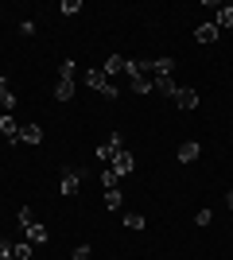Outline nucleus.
<instances>
[{
  "instance_id": "4",
  "label": "nucleus",
  "mask_w": 233,
  "mask_h": 260,
  "mask_svg": "<svg viewBox=\"0 0 233 260\" xmlns=\"http://www.w3.org/2000/svg\"><path fill=\"white\" fill-rule=\"evenodd\" d=\"M132 167H136V159H132V152H128V148H124V152H117V155H113V163H109V171L117 175V179L132 175Z\"/></svg>"
},
{
  "instance_id": "8",
  "label": "nucleus",
  "mask_w": 233,
  "mask_h": 260,
  "mask_svg": "<svg viewBox=\"0 0 233 260\" xmlns=\"http://www.w3.org/2000/svg\"><path fill=\"white\" fill-rule=\"evenodd\" d=\"M152 93L175 101V78H152Z\"/></svg>"
},
{
  "instance_id": "16",
  "label": "nucleus",
  "mask_w": 233,
  "mask_h": 260,
  "mask_svg": "<svg viewBox=\"0 0 233 260\" xmlns=\"http://www.w3.org/2000/svg\"><path fill=\"white\" fill-rule=\"evenodd\" d=\"M101 70H105V78H109V74H124V58H121V54H109Z\"/></svg>"
},
{
  "instance_id": "3",
  "label": "nucleus",
  "mask_w": 233,
  "mask_h": 260,
  "mask_svg": "<svg viewBox=\"0 0 233 260\" xmlns=\"http://www.w3.org/2000/svg\"><path fill=\"white\" fill-rule=\"evenodd\" d=\"M144 74H152V78H171V74H175V58H144Z\"/></svg>"
},
{
  "instance_id": "11",
  "label": "nucleus",
  "mask_w": 233,
  "mask_h": 260,
  "mask_svg": "<svg viewBox=\"0 0 233 260\" xmlns=\"http://www.w3.org/2000/svg\"><path fill=\"white\" fill-rule=\"evenodd\" d=\"M214 23H218V31L233 27V4H218V16H214Z\"/></svg>"
},
{
  "instance_id": "22",
  "label": "nucleus",
  "mask_w": 233,
  "mask_h": 260,
  "mask_svg": "<svg viewBox=\"0 0 233 260\" xmlns=\"http://www.w3.org/2000/svg\"><path fill=\"white\" fill-rule=\"evenodd\" d=\"M105 144L113 148V155H117V152H124V136H121V132H113V136H109Z\"/></svg>"
},
{
  "instance_id": "19",
  "label": "nucleus",
  "mask_w": 233,
  "mask_h": 260,
  "mask_svg": "<svg viewBox=\"0 0 233 260\" xmlns=\"http://www.w3.org/2000/svg\"><path fill=\"white\" fill-rule=\"evenodd\" d=\"M121 202H124L121 190H105V210H121Z\"/></svg>"
},
{
  "instance_id": "14",
  "label": "nucleus",
  "mask_w": 233,
  "mask_h": 260,
  "mask_svg": "<svg viewBox=\"0 0 233 260\" xmlns=\"http://www.w3.org/2000/svg\"><path fill=\"white\" fill-rule=\"evenodd\" d=\"M12 256L16 260H35V245L31 241H16V245H12Z\"/></svg>"
},
{
  "instance_id": "28",
  "label": "nucleus",
  "mask_w": 233,
  "mask_h": 260,
  "mask_svg": "<svg viewBox=\"0 0 233 260\" xmlns=\"http://www.w3.org/2000/svg\"><path fill=\"white\" fill-rule=\"evenodd\" d=\"M74 260H89V245H78V249H74Z\"/></svg>"
},
{
  "instance_id": "15",
  "label": "nucleus",
  "mask_w": 233,
  "mask_h": 260,
  "mask_svg": "<svg viewBox=\"0 0 233 260\" xmlns=\"http://www.w3.org/2000/svg\"><path fill=\"white\" fill-rule=\"evenodd\" d=\"M74 82H58V86H55V101H62V105H66V101H74Z\"/></svg>"
},
{
  "instance_id": "17",
  "label": "nucleus",
  "mask_w": 233,
  "mask_h": 260,
  "mask_svg": "<svg viewBox=\"0 0 233 260\" xmlns=\"http://www.w3.org/2000/svg\"><path fill=\"white\" fill-rule=\"evenodd\" d=\"M74 74H78L74 58H62V66H58V82H74Z\"/></svg>"
},
{
  "instance_id": "18",
  "label": "nucleus",
  "mask_w": 233,
  "mask_h": 260,
  "mask_svg": "<svg viewBox=\"0 0 233 260\" xmlns=\"http://www.w3.org/2000/svg\"><path fill=\"white\" fill-rule=\"evenodd\" d=\"M128 89H132V93H152V78H132Z\"/></svg>"
},
{
  "instance_id": "5",
  "label": "nucleus",
  "mask_w": 233,
  "mask_h": 260,
  "mask_svg": "<svg viewBox=\"0 0 233 260\" xmlns=\"http://www.w3.org/2000/svg\"><path fill=\"white\" fill-rule=\"evenodd\" d=\"M23 241H31V245H43V241H51V229H47L43 221H31V225L23 229Z\"/></svg>"
},
{
  "instance_id": "9",
  "label": "nucleus",
  "mask_w": 233,
  "mask_h": 260,
  "mask_svg": "<svg viewBox=\"0 0 233 260\" xmlns=\"http://www.w3.org/2000/svg\"><path fill=\"white\" fill-rule=\"evenodd\" d=\"M0 109H4V113L16 109V93H12V86H8V78H4V74H0Z\"/></svg>"
},
{
  "instance_id": "26",
  "label": "nucleus",
  "mask_w": 233,
  "mask_h": 260,
  "mask_svg": "<svg viewBox=\"0 0 233 260\" xmlns=\"http://www.w3.org/2000/svg\"><path fill=\"white\" fill-rule=\"evenodd\" d=\"M194 221H198V225H210L214 214H210V210H198V214H194Z\"/></svg>"
},
{
  "instance_id": "27",
  "label": "nucleus",
  "mask_w": 233,
  "mask_h": 260,
  "mask_svg": "<svg viewBox=\"0 0 233 260\" xmlns=\"http://www.w3.org/2000/svg\"><path fill=\"white\" fill-rule=\"evenodd\" d=\"M0 260H16V256H12V245L4 237H0Z\"/></svg>"
},
{
  "instance_id": "24",
  "label": "nucleus",
  "mask_w": 233,
  "mask_h": 260,
  "mask_svg": "<svg viewBox=\"0 0 233 260\" xmlns=\"http://www.w3.org/2000/svg\"><path fill=\"white\" fill-rule=\"evenodd\" d=\"M16 221H20V225H23V229H27V225H31V221H35V214H31V210H27V206H23V210H20V214H16Z\"/></svg>"
},
{
  "instance_id": "7",
  "label": "nucleus",
  "mask_w": 233,
  "mask_h": 260,
  "mask_svg": "<svg viewBox=\"0 0 233 260\" xmlns=\"http://www.w3.org/2000/svg\"><path fill=\"white\" fill-rule=\"evenodd\" d=\"M175 105L179 109H194V105H198V89H190V86L175 89Z\"/></svg>"
},
{
  "instance_id": "1",
  "label": "nucleus",
  "mask_w": 233,
  "mask_h": 260,
  "mask_svg": "<svg viewBox=\"0 0 233 260\" xmlns=\"http://www.w3.org/2000/svg\"><path fill=\"white\" fill-rule=\"evenodd\" d=\"M86 86H89V89H97L101 98L117 101V86H113L109 78H105V70H86Z\"/></svg>"
},
{
  "instance_id": "25",
  "label": "nucleus",
  "mask_w": 233,
  "mask_h": 260,
  "mask_svg": "<svg viewBox=\"0 0 233 260\" xmlns=\"http://www.w3.org/2000/svg\"><path fill=\"white\" fill-rule=\"evenodd\" d=\"M78 8H82V0H62V16H74Z\"/></svg>"
},
{
  "instance_id": "2",
  "label": "nucleus",
  "mask_w": 233,
  "mask_h": 260,
  "mask_svg": "<svg viewBox=\"0 0 233 260\" xmlns=\"http://www.w3.org/2000/svg\"><path fill=\"white\" fill-rule=\"evenodd\" d=\"M78 186H82V171L78 167H62V179H58V194L62 198H74Z\"/></svg>"
},
{
  "instance_id": "6",
  "label": "nucleus",
  "mask_w": 233,
  "mask_h": 260,
  "mask_svg": "<svg viewBox=\"0 0 233 260\" xmlns=\"http://www.w3.org/2000/svg\"><path fill=\"white\" fill-rule=\"evenodd\" d=\"M218 35H222V31H218V23H198V27H194V39H198V43H218Z\"/></svg>"
},
{
  "instance_id": "13",
  "label": "nucleus",
  "mask_w": 233,
  "mask_h": 260,
  "mask_svg": "<svg viewBox=\"0 0 233 260\" xmlns=\"http://www.w3.org/2000/svg\"><path fill=\"white\" fill-rule=\"evenodd\" d=\"M20 140L23 144H43V128H39V124H23V128H20Z\"/></svg>"
},
{
  "instance_id": "10",
  "label": "nucleus",
  "mask_w": 233,
  "mask_h": 260,
  "mask_svg": "<svg viewBox=\"0 0 233 260\" xmlns=\"http://www.w3.org/2000/svg\"><path fill=\"white\" fill-rule=\"evenodd\" d=\"M198 152H202L198 140H183V144H179V163H194V159H198Z\"/></svg>"
},
{
  "instance_id": "12",
  "label": "nucleus",
  "mask_w": 233,
  "mask_h": 260,
  "mask_svg": "<svg viewBox=\"0 0 233 260\" xmlns=\"http://www.w3.org/2000/svg\"><path fill=\"white\" fill-rule=\"evenodd\" d=\"M0 132H4L8 140H20V124H16V117H12V113H4V117H0Z\"/></svg>"
},
{
  "instance_id": "29",
  "label": "nucleus",
  "mask_w": 233,
  "mask_h": 260,
  "mask_svg": "<svg viewBox=\"0 0 233 260\" xmlns=\"http://www.w3.org/2000/svg\"><path fill=\"white\" fill-rule=\"evenodd\" d=\"M225 206H229V210H233V190H229V194H225Z\"/></svg>"
},
{
  "instance_id": "21",
  "label": "nucleus",
  "mask_w": 233,
  "mask_h": 260,
  "mask_svg": "<svg viewBox=\"0 0 233 260\" xmlns=\"http://www.w3.org/2000/svg\"><path fill=\"white\" fill-rule=\"evenodd\" d=\"M101 186H105V190H117V175H113L109 167H105V171H101Z\"/></svg>"
},
{
  "instance_id": "20",
  "label": "nucleus",
  "mask_w": 233,
  "mask_h": 260,
  "mask_svg": "<svg viewBox=\"0 0 233 260\" xmlns=\"http://www.w3.org/2000/svg\"><path fill=\"white\" fill-rule=\"evenodd\" d=\"M124 229H144V214H124Z\"/></svg>"
},
{
  "instance_id": "23",
  "label": "nucleus",
  "mask_w": 233,
  "mask_h": 260,
  "mask_svg": "<svg viewBox=\"0 0 233 260\" xmlns=\"http://www.w3.org/2000/svg\"><path fill=\"white\" fill-rule=\"evenodd\" d=\"M93 155H97L101 163H113V148H109V144H97V152H93Z\"/></svg>"
}]
</instances>
